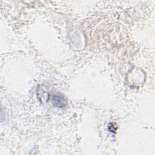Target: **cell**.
Returning a JSON list of instances; mask_svg holds the SVG:
<instances>
[{
	"label": "cell",
	"instance_id": "2",
	"mask_svg": "<svg viewBox=\"0 0 155 155\" xmlns=\"http://www.w3.org/2000/svg\"><path fill=\"white\" fill-rule=\"evenodd\" d=\"M37 94L39 99L42 102H46L48 99V94L47 91L43 88H38Z\"/></svg>",
	"mask_w": 155,
	"mask_h": 155
},
{
	"label": "cell",
	"instance_id": "1",
	"mask_svg": "<svg viewBox=\"0 0 155 155\" xmlns=\"http://www.w3.org/2000/svg\"><path fill=\"white\" fill-rule=\"evenodd\" d=\"M52 105L54 107L63 108L67 105V101L63 94L59 93H54L51 96Z\"/></svg>",
	"mask_w": 155,
	"mask_h": 155
}]
</instances>
